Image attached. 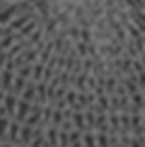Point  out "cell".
Masks as SVG:
<instances>
[{
    "mask_svg": "<svg viewBox=\"0 0 145 147\" xmlns=\"http://www.w3.org/2000/svg\"><path fill=\"white\" fill-rule=\"evenodd\" d=\"M143 135H145V113H143Z\"/></svg>",
    "mask_w": 145,
    "mask_h": 147,
    "instance_id": "obj_2",
    "label": "cell"
},
{
    "mask_svg": "<svg viewBox=\"0 0 145 147\" xmlns=\"http://www.w3.org/2000/svg\"><path fill=\"white\" fill-rule=\"evenodd\" d=\"M128 147H145V135L140 138H131V145Z\"/></svg>",
    "mask_w": 145,
    "mask_h": 147,
    "instance_id": "obj_1",
    "label": "cell"
}]
</instances>
